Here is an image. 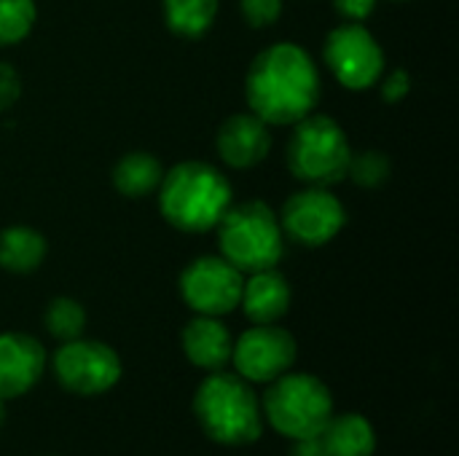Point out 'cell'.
Masks as SVG:
<instances>
[{"label": "cell", "instance_id": "1", "mask_svg": "<svg viewBox=\"0 0 459 456\" xmlns=\"http://www.w3.org/2000/svg\"><path fill=\"white\" fill-rule=\"evenodd\" d=\"M320 70L299 43H272L247 67L245 97L250 113L269 126H293L320 102Z\"/></svg>", "mask_w": 459, "mask_h": 456}, {"label": "cell", "instance_id": "2", "mask_svg": "<svg viewBox=\"0 0 459 456\" xmlns=\"http://www.w3.org/2000/svg\"><path fill=\"white\" fill-rule=\"evenodd\" d=\"M156 191L164 220L186 234L212 231L223 212L234 204L229 177L207 161L175 164L164 172Z\"/></svg>", "mask_w": 459, "mask_h": 456}, {"label": "cell", "instance_id": "3", "mask_svg": "<svg viewBox=\"0 0 459 456\" xmlns=\"http://www.w3.org/2000/svg\"><path fill=\"white\" fill-rule=\"evenodd\" d=\"M194 417L202 433L229 449L250 446L264 435V409L253 384L239 374L212 371L194 392Z\"/></svg>", "mask_w": 459, "mask_h": 456}, {"label": "cell", "instance_id": "4", "mask_svg": "<svg viewBox=\"0 0 459 456\" xmlns=\"http://www.w3.org/2000/svg\"><path fill=\"white\" fill-rule=\"evenodd\" d=\"M221 255L242 274L274 269L285 253V234L277 212L258 199L231 204L215 226Z\"/></svg>", "mask_w": 459, "mask_h": 456}, {"label": "cell", "instance_id": "5", "mask_svg": "<svg viewBox=\"0 0 459 456\" xmlns=\"http://www.w3.org/2000/svg\"><path fill=\"white\" fill-rule=\"evenodd\" d=\"M264 422H269L280 435L290 441L323 435L333 411L331 387L315 374H282L272 384H266V395L261 398Z\"/></svg>", "mask_w": 459, "mask_h": 456}, {"label": "cell", "instance_id": "6", "mask_svg": "<svg viewBox=\"0 0 459 456\" xmlns=\"http://www.w3.org/2000/svg\"><path fill=\"white\" fill-rule=\"evenodd\" d=\"M350 140L339 121L323 113H309L293 124V134L285 148L288 169L296 180L307 185L331 188L347 177L350 167Z\"/></svg>", "mask_w": 459, "mask_h": 456}, {"label": "cell", "instance_id": "7", "mask_svg": "<svg viewBox=\"0 0 459 456\" xmlns=\"http://www.w3.org/2000/svg\"><path fill=\"white\" fill-rule=\"evenodd\" d=\"M51 368L56 382L73 392V395H83V398H94V395H105L110 392L124 374L121 357L118 352L97 339H73L65 341L54 357H51Z\"/></svg>", "mask_w": 459, "mask_h": 456}, {"label": "cell", "instance_id": "8", "mask_svg": "<svg viewBox=\"0 0 459 456\" xmlns=\"http://www.w3.org/2000/svg\"><path fill=\"white\" fill-rule=\"evenodd\" d=\"M323 59L333 78L352 91L371 89L385 73V51L379 40L363 24L355 22L339 24L328 32Z\"/></svg>", "mask_w": 459, "mask_h": 456}, {"label": "cell", "instance_id": "9", "mask_svg": "<svg viewBox=\"0 0 459 456\" xmlns=\"http://www.w3.org/2000/svg\"><path fill=\"white\" fill-rule=\"evenodd\" d=\"M282 234L301 247H323L333 242L347 226V210L328 188L307 185L288 196L280 210Z\"/></svg>", "mask_w": 459, "mask_h": 456}, {"label": "cell", "instance_id": "10", "mask_svg": "<svg viewBox=\"0 0 459 456\" xmlns=\"http://www.w3.org/2000/svg\"><path fill=\"white\" fill-rule=\"evenodd\" d=\"M245 274L223 255H199L180 274V296L194 314L226 317L239 309Z\"/></svg>", "mask_w": 459, "mask_h": 456}, {"label": "cell", "instance_id": "11", "mask_svg": "<svg viewBox=\"0 0 459 456\" xmlns=\"http://www.w3.org/2000/svg\"><path fill=\"white\" fill-rule=\"evenodd\" d=\"M299 344L290 331L274 325H253L234 339L231 363L250 384H272L296 366Z\"/></svg>", "mask_w": 459, "mask_h": 456}, {"label": "cell", "instance_id": "12", "mask_svg": "<svg viewBox=\"0 0 459 456\" xmlns=\"http://www.w3.org/2000/svg\"><path fill=\"white\" fill-rule=\"evenodd\" d=\"M48 368L46 347L22 331L0 333V398L16 400L38 387Z\"/></svg>", "mask_w": 459, "mask_h": 456}, {"label": "cell", "instance_id": "13", "mask_svg": "<svg viewBox=\"0 0 459 456\" xmlns=\"http://www.w3.org/2000/svg\"><path fill=\"white\" fill-rule=\"evenodd\" d=\"M215 151L221 161L231 169H253L272 151L269 124L255 113H234L229 116L215 134Z\"/></svg>", "mask_w": 459, "mask_h": 456}, {"label": "cell", "instance_id": "14", "mask_svg": "<svg viewBox=\"0 0 459 456\" xmlns=\"http://www.w3.org/2000/svg\"><path fill=\"white\" fill-rule=\"evenodd\" d=\"M180 347L194 368L212 374V371H223L231 363L234 339L221 317L196 314L194 320L186 323L180 333Z\"/></svg>", "mask_w": 459, "mask_h": 456}, {"label": "cell", "instance_id": "15", "mask_svg": "<svg viewBox=\"0 0 459 456\" xmlns=\"http://www.w3.org/2000/svg\"><path fill=\"white\" fill-rule=\"evenodd\" d=\"M290 301H293L290 282L274 266V269L253 271L245 280L242 298H239V309L245 312V317L253 325H274V323H280L288 314Z\"/></svg>", "mask_w": 459, "mask_h": 456}, {"label": "cell", "instance_id": "16", "mask_svg": "<svg viewBox=\"0 0 459 456\" xmlns=\"http://www.w3.org/2000/svg\"><path fill=\"white\" fill-rule=\"evenodd\" d=\"M320 438L331 456H374L379 443L371 419L352 411L333 414Z\"/></svg>", "mask_w": 459, "mask_h": 456}, {"label": "cell", "instance_id": "17", "mask_svg": "<svg viewBox=\"0 0 459 456\" xmlns=\"http://www.w3.org/2000/svg\"><path fill=\"white\" fill-rule=\"evenodd\" d=\"M164 177L161 161L148 151H129L113 167V188L126 199L151 196Z\"/></svg>", "mask_w": 459, "mask_h": 456}, {"label": "cell", "instance_id": "18", "mask_svg": "<svg viewBox=\"0 0 459 456\" xmlns=\"http://www.w3.org/2000/svg\"><path fill=\"white\" fill-rule=\"evenodd\" d=\"M48 253L46 237L30 226H8L0 231V269L11 274L35 271Z\"/></svg>", "mask_w": 459, "mask_h": 456}, {"label": "cell", "instance_id": "19", "mask_svg": "<svg viewBox=\"0 0 459 456\" xmlns=\"http://www.w3.org/2000/svg\"><path fill=\"white\" fill-rule=\"evenodd\" d=\"M164 22L180 38H202L218 16V0H161Z\"/></svg>", "mask_w": 459, "mask_h": 456}, {"label": "cell", "instance_id": "20", "mask_svg": "<svg viewBox=\"0 0 459 456\" xmlns=\"http://www.w3.org/2000/svg\"><path fill=\"white\" fill-rule=\"evenodd\" d=\"M43 328L59 344L81 339L86 331V309L75 298L59 296V298L48 301V306L43 312Z\"/></svg>", "mask_w": 459, "mask_h": 456}, {"label": "cell", "instance_id": "21", "mask_svg": "<svg viewBox=\"0 0 459 456\" xmlns=\"http://www.w3.org/2000/svg\"><path fill=\"white\" fill-rule=\"evenodd\" d=\"M38 19L35 0H0V48L22 43Z\"/></svg>", "mask_w": 459, "mask_h": 456}, {"label": "cell", "instance_id": "22", "mask_svg": "<svg viewBox=\"0 0 459 456\" xmlns=\"http://www.w3.org/2000/svg\"><path fill=\"white\" fill-rule=\"evenodd\" d=\"M393 161L385 151H358L350 156L347 177L360 188H379L390 180Z\"/></svg>", "mask_w": 459, "mask_h": 456}, {"label": "cell", "instance_id": "23", "mask_svg": "<svg viewBox=\"0 0 459 456\" xmlns=\"http://www.w3.org/2000/svg\"><path fill=\"white\" fill-rule=\"evenodd\" d=\"M282 5H285L282 0H239V13L250 27L264 30L280 22Z\"/></svg>", "mask_w": 459, "mask_h": 456}, {"label": "cell", "instance_id": "24", "mask_svg": "<svg viewBox=\"0 0 459 456\" xmlns=\"http://www.w3.org/2000/svg\"><path fill=\"white\" fill-rule=\"evenodd\" d=\"M22 97V78L13 65L0 62V113H8Z\"/></svg>", "mask_w": 459, "mask_h": 456}, {"label": "cell", "instance_id": "25", "mask_svg": "<svg viewBox=\"0 0 459 456\" xmlns=\"http://www.w3.org/2000/svg\"><path fill=\"white\" fill-rule=\"evenodd\" d=\"M379 91H382V99L390 102V105L406 99V94L411 91V75H409V70L398 67V70L387 73V78L382 81V89Z\"/></svg>", "mask_w": 459, "mask_h": 456}, {"label": "cell", "instance_id": "26", "mask_svg": "<svg viewBox=\"0 0 459 456\" xmlns=\"http://www.w3.org/2000/svg\"><path fill=\"white\" fill-rule=\"evenodd\" d=\"M333 8L344 22L363 24L377 11V0H333Z\"/></svg>", "mask_w": 459, "mask_h": 456}, {"label": "cell", "instance_id": "27", "mask_svg": "<svg viewBox=\"0 0 459 456\" xmlns=\"http://www.w3.org/2000/svg\"><path fill=\"white\" fill-rule=\"evenodd\" d=\"M290 456H331L323 438L315 435V438H301V441H293V452Z\"/></svg>", "mask_w": 459, "mask_h": 456}, {"label": "cell", "instance_id": "28", "mask_svg": "<svg viewBox=\"0 0 459 456\" xmlns=\"http://www.w3.org/2000/svg\"><path fill=\"white\" fill-rule=\"evenodd\" d=\"M3 425H5V400L0 398V430H3Z\"/></svg>", "mask_w": 459, "mask_h": 456}, {"label": "cell", "instance_id": "29", "mask_svg": "<svg viewBox=\"0 0 459 456\" xmlns=\"http://www.w3.org/2000/svg\"><path fill=\"white\" fill-rule=\"evenodd\" d=\"M395 3H406V0H395Z\"/></svg>", "mask_w": 459, "mask_h": 456}]
</instances>
